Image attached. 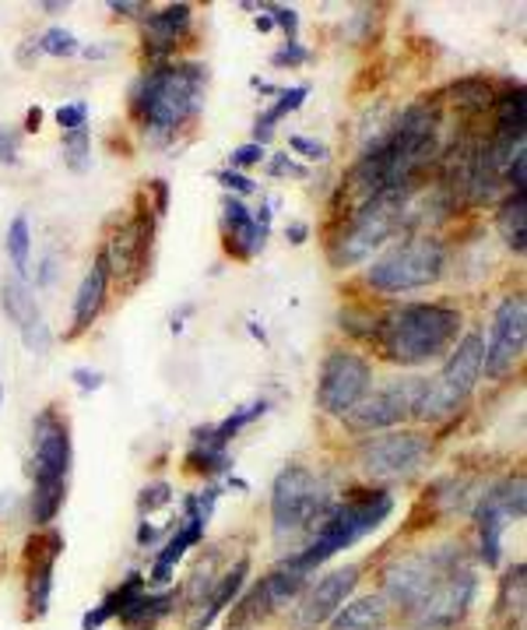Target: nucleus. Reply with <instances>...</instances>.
I'll return each instance as SVG.
<instances>
[{"mask_svg":"<svg viewBox=\"0 0 527 630\" xmlns=\"http://www.w3.org/2000/svg\"><path fill=\"white\" fill-rule=\"evenodd\" d=\"M109 296V268H106V257L98 254L92 268L85 271V279L78 285V296H74V325L68 331V338H78L81 331H89L95 325V317L103 314Z\"/></svg>","mask_w":527,"mask_h":630,"instance_id":"obj_24","label":"nucleus"},{"mask_svg":"<svg viewBox=\"0 0 527 630\" xmlns=\"http://www.w3.org/2000/svg\"><path fill=\"white\" fill-rule=\"evenodd\" d=\"M482 335L468 331L460 342H454L447 366L440 370L433 381H422V395L415 416L419 423H440V419H450L454 412L465 409V401L471 398L475 384L482 377Z\"/></svg>","mask_w":527,"mask_h":630,"instance_id":"obj_7","label":"nucleus"},{"mask_svg":"<svg viewBox=\"0 0 527 630\" xmlns=\"http://www.w3.org/2000/svg\"><path fill=\"white\" fill-rule=\"evenodd\" d=\"M309 60V50L303 43H285L282 50L271 54V63L274 68H303V63Z\"/></svg>","mask_w":527,"mask_h":630,"instance_id":"obj_45","label":"nucleus"},{"mask_svg":"<svg viewBox=\"0 0 527 630\" xmlns=\"http://www.w3.org/2000/svg\"><path fill=\"white\" fill-rule=\"evenodd\" d=\"M527 568L524 563H514V568L506 571V578L500 581V612H517V620H524V588H527V581H524Z\"/></svg>","mask_w":527,"mask_h":630,"instance_id":"obj_35","label":"nucleus"},{"mask_svg":"<svg viewBox=\"0 0 527 630\" xmlns=\"http://www.w3.org/2000/svg\"><path fill=\"white\" fill-rule=\"evenodd\" d=\"M475 525H479V560L485 563V568H500L503 532L510 525V514L500 508V500L492 490H485L479 508H475Z\"/></svg>","mask_w":527,"mask_h":630,"instance_id":"obj_25","label":"nucleus"},{"mask_svg":"<svg viewBox=\"0 0 527 630\" xmlns=\"http://www.w3.org/2000/svg\"><path fill=\"white\" fill-rule=\"evenodd\" d=\"M204 528H208V518L201 514V508H197V497L190 493L184 500V518L176 522L173 539L166 542V549H162V553L155 557V563H152V581H155V585H166V581L173 578V571H176V563L184 560L187 549L204 539Z\"/></svg>","mask_w":527,"mask_h":630,"instance_id":"obj_23","label":"nucleus"},{"mask_svg":"<svg viewBox=\"0 0 527 630\" xmlns=\"http://www.w3.org/2000/svg\"><path fill=\"white\" fill-rule=\"evenodd\" d=\"M289 149L300 152L303 159H309V163H324V159H327V144H324V141H313V138H303V135H292V138H289Z\"/></svg>","mask_w":527,"mask_h":630,"instance_id":"obj_46","label":"nucleus"},{"mask_svg":"<svg viewBox=\"0 0 527 630\" xmlns=\"http://www.w3.org/2000/svg\"><path fill=\"white\" fill-rule=\"evenodd\" d=\"M457 568H465L460 546H440V549H425V553L398 557L384 571V595L394 606L411 612L425 599V592H430L436 581H443Z\"/></svg>","mask_w":527,"mask_h":630,"instance_id":"obj_10","label":"nucleus"},{"mask_svg":"<svg viewBox=\"0 0 527 630\" xmlns=\"http://www.w3.org/2000/svg\"><path fill=\"white\" fill-rule=\"evenodd\" d=\"M268 173H271V176H295V180H306V176H309V170L295 163V159H292L289 152H285V155H274V159H271V166H268Z\"/></svg>","mask_w":527,"mask_h":630,"instance_id":"obj_47","label":"nucleus"},{"mask_svg":"<svg viewBox=\"0 0 527 630\" xmlns=\"http://www.w3.org/2000/svg\"><path fill=\"white\" fill-rule=\"evenodd\" d=\"M447 268V247L436 236L419 233L408 236L405 244H394L366 268V282L376 293H411V289H425L443 279Z\"/></svg>","mask_w":527,"mask_h":630,"instance_id":"obj_8","label":"nucleus"},{"mask_svg":"<svg viewBox=\"0 0 527 630\" xmlns=\"http://www.w3.org/2000/svg\"><path fill=\"white\" fill-rule=\"evenodd\" d=\"M39 124H43V109L32 106V109L25 113V131H39Z\"/></svg>","mask_w":527,"mask_h":630,"instance_id":"obj_54","label":"nucleus"},{"mask_svg":"<svg viewBox=\"0 0 527 630\" xmlns=\"http://www.w3.org/2000/svg\"><path fill=\"white\" fill-rule=\"evenodd\" d=\"M433 455V441L419 430H394L380 433V438H366L359 444V468L370 479L394 482V479H408L415 476L419 468L430 462Z\"/></svg>","mask_w":527,"mask_h":630,"instance_id":"obj_11","label":"nucleus"},{"mask_svg":"<svg viewBox=\"0 0 527 630\" xmlns=\"http://www.w3.org/2000/svg\"><path fill=\"white\" fill-rule=\"evenodd\" d=\"M152 247H155V212L152 208H138V215L127 219L98 254L106 257L109 275H117L127 285H138L148 275V265H152Z\"/></svg>","mask_w":527,"mask_h":630,"instance_id":"obj_13","label":"nucleus"},{"mask_svg":"<svg viewBox=\"0 0 527 630\" xmlns=\"http://www.w3.org/2000/svg\"><path fill=\"white\" fill-rule=\"evenodd\" d=\"M264 144H254V141H246L239 144V149H233V155H229V170H250V166H260L264 163Z\"/></svg>","mask_w":527,"mask_h":630,"instance_id":"obj_41","label":"nucleus"},{"mask_svg":"<svg viewBox=\"0 0 527 630\" xmlns=\"http://www.w3.org/2000/svg\"><path fill=\"white\" fill-rule=\"evenodd\" d=\"M173 504V487L169 482H152V487H144L141 490V497H138V511L141 514H155V511H162V508H169Z\"/></svg>","mask_w":527,"mask_h":630,"instance_id":"obj_39","label":"nucleus"},{"mask_svg":"<svg viewBox=\"0 0 527 630\" xmlns=\"http://www.w3.org/2000/svg\"><path fill=\"white\" fill-rule=\"evenodd\" d=\"M475 571L468 568H457L450 571L443 581H436V585L425 592V599L411 609V623H415L419 630H450L460 623V617L468 612L471 599H475Z\"/></svg>","mask_w":527,"mask_h":630,"instance_id":"obj_16","label":"nucleus"},{"mask_svg":"<svg viewBox=\"0 0 527 630\" xmlns=\"http://www.w3.org/2000/svg\"><path fill=\"white\" fill-rule=\"evenodd\" d=\"M19 152H22V131H14V127L0 124V166H14V163H19Z\"/></svg>","mask_w":527,"mask_h":630,"instance_id":"obj_44","label":"nucleus"},{"mask_svg":"<svg viewBox=\"0 0 527 630\" xmlns=\"http://www.w3.org/2000/svg\"><path fill=\"white\" fill-rule=\"evenodd\" d=\"M187 468L197 476H225L229 468H233V458H229V451H211V447L194 444L187 451Z\"/></svg>","mask_w":527,"mask_h":630,"instance_id":"obj_36","label":"nucleus"},{"mask_svg":"<svg viewBox=\"0 0 527 630\" xmlns=\"http://www.w3.org/2000/svg\"><path fill=\"white\" fill-rule=\"evenodd\" d=\"M138 595H144V578L134 571V574H127L120 581V588H113L109 595L98 606H92L85 612V620H81V630H103L113 617H124V609L138 599Z\"/></svg>","mask_w":527,"mask_h":630,"instance_id":"obj_28","label":"nucleus"},{"mask_svg":"<svg viewBox=\"0 0 527 630\" xmlns=\"http://www.w3.org/2000/svg\"><path fill=\"white\" fill-rule=\"evenodd\" d=\"M527 346V300L524 293H510L496 314H492V331H489V346L482 352V374L489 381L506 377L514 363H520Z\"/></svg>","mask_w":527,"mask_h":630,"instance_id":"obj_14","label":"nucleus"},{"mask_svg":"<svg viewBox=\"0 0 527 630\" xmlns=\"http://www.w3.org/2000/svg\"><path fill=\"white\" fill-rule=\"evenodd\" d=\"M355 585H359V568H355V563H349V568L331 571L327 578H320L317 585L309 588L306 603H303V623L306 627L327 623L344 603H349V595L355 592Z\"/></svg>","mask_w":527,"mask_h":630,"instance_id":"obj_22","label":"nucleus"},{"mask_svg":"<svg viewBox=\"0 0 527 630\" xmlns=\"http://www.w3.org/2000/svg\"><path fill=\"white\" fill-rule=\"evenodd\" d=\"M303 588H306V574L289 571V568L271 571L233 606V612H229V630H246V627L260 623L264 617H271L278 606H289Z\"/></svg>","mask_w":527,"mask_h":630,"instance_id":"obj_17","label":"nucleus"},{"mask_svg":"<svg viewBox=\"0 0 527 630\" xmlns=\"http://www.w3.org/2000/svg\"><path fill=\"white\" fill-rule=\"evenodd\" d=\"M384 627H387L384 595H362V599L344 603L331 617V630H384Z\"/></svg>","mask_w":527,"mask_h":630,"instance_id":"obj_29","label":"nucleus"},{"mask_svg":"<svg viewBox=\"0 0 527 630\" xmlns=\"http://www.w3.org/2000/svg\"><path fill=\"white\" fill-rule=\"evenodd\" d=\"M285 240H289V244H295V247L306 244V240H309V225L306 222H289L285 225Z\"/></svg>","mask_w":527,"mask_h":630,"instance_id":"obj_51","label":"nucleus"},{"mask_svg":"<svg viewBox=\"0 0 527 630\" xmlns=\"http://www.w3.org/2000/svg\"><path fill=\"white\" fill-rule=\"evenodd\" d=\"M306 95L309 89L306 85H295V89H278V100L260 113L257 124H254V144H268L271 135H274V127L282 124L289 113H295L303 103H306Z\"/></svg>","mask_w":527,"mask_h":630,"instance_id":"obj_31","label":"nucleus"},{"mask_svg":"<svg viewBox=\"0 0 527 630\" xmlns=\"http://www.w3.org/2000/svg\"><path fill=\"white\" fill-rule=\"evenodd\" d=\"M401 208L405 198H373L366 205L352 208L341 215V230L327 240V257L335 268H352L370 261L376 247H384L390 233L401 230Z\"/></svg>","mask_w":527,"mask_h":630,"instance_id":"obj_9","label":"nucleus"},{"mask_svg":"<svg viewBox=\"0 0 527 630\" xmlns=\"http://www.w3.org/2000/svg\"><path fill=\"white\" fill-rule=\"evenodd\" d=\"M264 412H268V401L257 398V401H250V406L236 409L233 416L222 419V423H215V427H197V430H194V444L211 447V451H225L229 444H233L236 433H239L243 427H250L254 419H260Z\"/></svg>","mask_w":527,"mask_h":630,"instance_id":"obj_27","label":"nucleus"},{"mask_svg":"<svg viewBox=\"0 0 527 630\" xmlns=\"http://www.w3.org/2000/svg\"><path fill=\"white\" fill-rule=\"evenodd\" d=\"M176 599H179V592H159V595L144 592V595H138V599L124 609L120 620H124L127 630H152L176 606Z\"/></svg>","mask_w":527,"mask_h":630,"instance_id":"obj_32","label":"nucleus"},{"mask_svg":"<svg viewBox=\"0 0 527 630\" xmlns=\"http://www.w3.org/2000/svg\"><path fill=\"white\" fill-rule=\"evenodd\" d=\"M443 152L440 144V106H408L390 131L359 155V163L344 176V208H359L373 198H408L419 190V176ZM341 212V215H349ZM338 215V219H341Z\"/></svg>","mask_w":527,"mask_h":630,"instance_id":"obj_1","label":"nucleus"},{"mask_svg":"<svg viewBox=\"0 0 527 630\" xmlns=\"http://www.w3.org/2000/svg\"><path fill=\"white\" fill-rule=\"evenodd\" d=\"M71 427L54 409H43L32 430V522L49 525L68 500L71 472Z\"/></svg>","mask_w":527,"mask_h":630,"instance_id":"obj_5","label":"nucleus"},{"mask_svg":"<svg viewBox=\"0 0 527 630\" xmlns=\"http://www.w3.org/2000/svg\"><path fill=\"white\" fill-rule=\"evenodd\" d=\"M4 250L14 265V275L25 279L28 271V257H32V230H28V215H14V222L8 225V240H4Z\"/></svg>","mask_w":527,"mask_h":630,"instance_id":"obj_34","label":"nucleus"},{"mask_svg":"<svg viewBox=\"0 0 527 630\" xmlns=\"http://www.w3.org/2000/svg\"><path fill=\"white\" fill-rule=\"evenodd\" d=\"M36 50L46 54V57H74V54H81V43H78L74 32L54 25V28H46L43 36L36 39Z\"/></svg>","mask_w":527,"mask_h":630,"instance_id":"obj_37","label":"nucleus"},{"mask_svg":"<svg viewBox=\"0 0 527 630\" xmlns=\"http://www.w3.org/2000/svg\"><path fill=\"white\" fill-rule=\"evenodd\" d=\"M148 190L155 194V208H152V212L166 215V208H169V184L166 180H152V184H148Z\"/></svg>","mask_w":527,"mask_h":630,"instance_id":"obj_50","label":"nucleus"},{"mask_svg":"<svg viewBox=\"0 0 527 630\" xmlns=\"http://www.w3.org/2000/svg\"><path fill=\"white\" fill-rule=\"evenodd\" d=\"M503 180L510 184V190H524V187H527V152L514 155V163L506 166Z\"/></svg>","mask_w":527,"mask_h":630,"instance_id":"obj_48","label":"nucleus"},{"mask_svg":"<svg viewBox=\"0 0 527 630\" xmlns=\"http://www.w3.org/2000/svg\"><path fill=\"white\" fill-rule=\"evenodd\" d=\"M450 95H454L450 103L465 113V117H479V113H485L492 100H496V92H492L485 78H465V82L450 85Z\"/></svg>","mask_w":527,"mask_h":630,"instance_id":"obj_33","label":"nucleus"},{"mask_svg":"<svg viewBox=\"0 0 527 630\" xmlns=\"http://www.w3.org/2000/svg\"><path fill=\"white\" fill-rule=\"evenodd\" d=\"M190 22H194V8L190 4H169L159 11H144V54L148 60L169 63V57L176 54V46L190 36Z\"/></svg>","mask_w":527,"mask_h":630,"instance_id":"obj_21","label":"nucleus"},{"mask_svg":"<svg viewBox=\"0 0 527 630\" xmlns=\"http://www.w3.org/2000/svg\"><path fill=\"white\" fill-rule=\"evenodd\" d=\"M159 536H162V528H159V525H148V522L138 525V546H152Z\"/></svg>","mask_w":527,"mask_h":630,"instance_id":"obj_53","label":"nucleus"},{"mask_svg":"<svg viewBox=\"0 0 527 630\" xmlns=\"http://www.w3.org/2000/svg\"><path fill=\"white\" fill-rule=\"evenodd\" d=\"M63 155H68V166L74 173H85L92 163V141H89V127L81 131H68L63 135Z\"/></svg>","mask_w":527,"mask_h":630,"instance_id":"obj_38","label":"nucleus"},{"mask_svg":"<svg viewBox=\"0 0 527 630\" xmlns=\"http://www.w3.org/2000/svg\"><path fill=\"white\" fill-rule=\"evenodd\" d=\"M0 303H4V311L11 317V325L19 328L22 342L28 352H39V357H46L49 352V342H54V335H49V325L46 317L39 311L36 296H32V289L25 285V279H19V275H11V279L0 282Z\"/></svg>","mask_w":527,"mask_h":630,"instance_id":"obj_20","label":"nucleus"},{"mask_svg":"<svg viewBox=\"0 0 527 630\" xmlns=\"http://www.w3.org/2000/svg\"><path fill=\"white\" fill-rule=\"evenodd\" d=\"M390 511H394V497L387 490H355L352 497H344L341 504H331L324 522L313 528L309 546L292 553L282 568L300 574L317 571L320 563H327L335 553L355 546L359 539H366L370 532L380 528L390 518Z\"/></svg>","mask_w":527,"mask_h":630,"instance_id":"obj_4","label":"nucleus"},{"mask_svg":"<svg viewBox=\"0 0 527 630\" xmlns=\"http://www.w3.org/2000/svg\"><path fill=\"white\" fill-rule=\"evenodd\" d=\"M373 387V366L370 360H362L359 352H344L335 349L327 352V360L320 366V381H317V406L327 416H349L362 398L370 395Z\"/></svg>","mask_w":527,"mask_h":630,"instance_id":"obj_12","label":"nucleus"},{"mask_svg":"<svg viewBox=\"0 0 527 630\" xmlns=\"http://www.w3.org/2000/svg\"><path fill=\"white\" fill-rule=\"evenodd\" d=\"M460 311L447 303H405L376 317L373 342L380 357L398 366H422L450 352L460 335Z\"/></svg>","mask_w":527,"mask_h":630,"instance_id":"obj_3","label":"nucleus"},{"mask_svg":"<svg viewBox=\"0 0 527 630\" xmlns=\"http://www.w3.org/2000/svg\"><path fill=\"white\" fill-rule=\"evenodd\" d=\"M109 11L120 14V19H134V14H144L148 8H144V4H127V0H113Z\"/></svg>","mask_w":527,"mask_h":630,"instance_id":"obj_52","label":"nucleus"},{"mask_svg":"<svg viewBox=\"0 0 527 630\" xmlns=\"http://www.w3.org/2000/svg\"><path fill=\"white\" fill-rule=\"evenodd\" d=\"M500 236L506 240V247L514 254L527 250V194L524 190H510V198L500 205Z\"/></svg>","mask_w":527,"mask_h":630,"instance_id":"obj_30","label":"nucleus"},{"mask_svg":"<svg viewBox=\"0 0 527 630\" xmlns=\"http://www.w3.org/2000/svg\"><path fill=\"white\" fill-rule=\"evenodd\" d=\"M271 208L274 201L260 205L257 212H250L239 198H225L222 201V230H225V247L233 257H254L268 244L271 233Z\"/></svg>","mask_w":527,"mask_h":630,"instance_id":"obj_19","label":"nucleus"},{"mask_svg":"<svg viewBox=\"0 0 527 630\" xmlns=\"http://www.w3.org/2000/svg\"><path fill=\"white\" fill-rule=\"evenodd\" d=\"M264 11L271 14L274 25H282L285 32V43H300V11L285 8V4H264Z\"/></svg>","mask_w":527,"mask_h":630,"instance_id":"obj_40","label":"nucleus"},{"mask_svg":"<svg viewBox=\"0 0 527 630\" xmlns=\"http://www.w3.org/2000/svg\"><path fill=\"white\" fill-rule=\"evenodd\" d=\"M246 574H250V560L243 557V560H236V568L225 571V574L215 581V588L208 592V599L201 603V617L194 620V630H208L229 606L236 603V595H239L243 585H246Z\"/></svg>","mask_w":527,"mask_h":630,"instance_id":"obj_26","label":"nucleus"},{"mask_svg":"<svg viewBox=\"0 0 527 630\" xmlns=\"http://www.w3.org/2000/svg\"><path fill=\"white\" fill-rule=\"evenodd\" d=\"M254 25H257L260 32H271V28H274V22H271V14H268V11H264V14H257V19H254Z\"/></svg>","mask_w":527,"mask_h":630,"instance_id":"obj_55","label":"nucleus"},{"mask_svg":"<svg viewBox=\"0 0 527 630\" xmlns=\"http://www.w3.org/2000/svg\"><path fill=\"white\" fill-rule=\"evenodd\" d=\"M57 124L60 131H81V127H89V106L85 103H71V106H60L57 109Z\"/></svg>","mask_w":527,"mask_h":630,"instance_id":"obj_42","label":"nucleus"},{"mask_svg":"<svg viewBox=\"0 0 527 630\" xmlns=\"http://www.w3.org/2000/svg\"><path fill=\"white\" fill-rule=\"evenodd\" d=\"M215 180H219L225 190H233V198H246V194H257V184L250 180V176L236 173V170H219Z\"/></svg>","mask_w":527,"mask_h":630,"instance_id":"obj_43","label":"nucleus"},{"mask_svg":"<svg viewBox=\"0 0 527 630\" xmlns=\"http://www.w3.org/2000/svg\"><path fill=\"white\" fill-rule=\"evenodd\" d=\"M63 553V536L60 532H39L28 539V563H25V599H28V620H43L49 609V592H54V571Z\"/></svg>","mask_w":527,"mask_h":630,"instance_id":"obj_18","label":"nucleus"},{"mask_svg":"<svg viewBox=\"0 0 527 630\" xmlns=\"http://www.w3.org/2000/svg\"><path fill=\"white\" fill-rule=\"evenodd\" d=\"M335 493L331 482H327L320 472H313L306 465H289L274 476L271 487V528L274 539L285 542L303 536V532H313L324 514L331 511Z\"/></svg>","mask_w":527,"mask_h":630,"instance_id":"obj_6","label":"nucleus"},{"mask_svg":"<svg viewBox=\"0 0 527 630\" xmlns=\"http://www.w3.org/2000/svg\"><path fill=\"white\" fill-rule=\"evenodd\" d=\"M71 377L78 384V392H98V387H103V374H98V370H89V366H78Z\"/></svg>","mask_w":527,"mask_h":630,"instance_id":"obj_49","label":"nucleus"},{"mask_svg":"<svg viewBox=\"0 0 527 630\" xmlns=\"http://www.w3.org/2000/svg\"><path fill=\"white\" fill-rule=\"evenodd\" d=\"M204 89L208 68H201V63H159V68L138 78L134 92H130V109H134L148 138L155 144H166L176 138L179 127H187L201 113Z\"/></svg>","mask_w":527,"mask_h":630,"instance_id":"obj_2","label":"nucleus"},{"mask_svg":"<svg viewBox=\"0 0 527 630\" xmlns=\"http://www.w3.org/2000/svg\"><path fill=\"white\" fill-rule=\"evenodd\" d=\"M422 381L425 377H401V381H390L387 387H380V392L366 395L349 416H344V427L352 433H373V430L405 423V419L415 416Z\"/></svg>","mask_w":527,"mask_h":630,"instance_id":"obj_15","label":"nucleus"}]
</instances>
